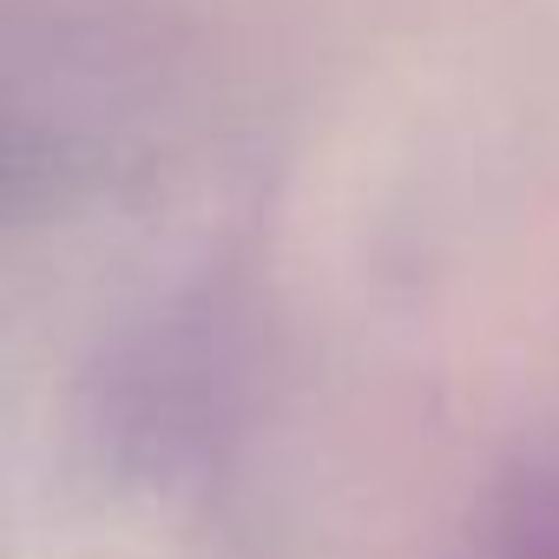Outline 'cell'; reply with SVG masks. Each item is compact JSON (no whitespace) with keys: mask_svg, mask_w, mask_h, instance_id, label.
<instances>
[{"mask_svg":"<svg viewBox=\"0 0 559 559\" xmlns=\"http://www.w3.org/2000/svg\"><path fill=\"white\" fill-rule=\"evenodd\" d=\"M467 559H559V487H526L513 507H500Z\"/></svg>","mask_w":559,"mask_h":559,"instance_id":"6da1fadb","label":"cell"}]
</instances>
